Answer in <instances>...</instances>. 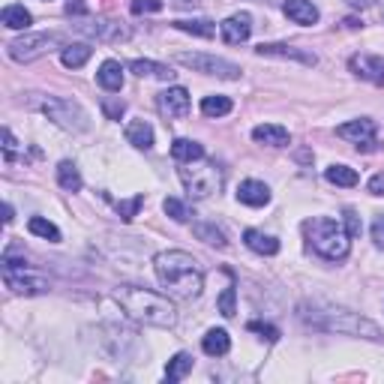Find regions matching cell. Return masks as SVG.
Masks as SVG:
<instances>
[{
	"instance_id": "6da1fadb",
	"label": "cell",
	"mask_w": 384,
	"mask_h": 384,
	"mask_svg": "<svg viewBox=\"0 0 384 384\" xmlns=\"http://www.w3.org/2000/svg\"><path fill=\"white\" fill-rule=\"evenodd\" d=\"M153 267H156V276H160L162 289L175 297H183V301H192L204 289V274L190 252L165 249L153 259Z\"/></svg>"
},
{
	"instance_id": "7a4b0ae2",
	"label": "cell",
	"mask_w": 384,
	"mask_h": 384,
	"mask_svg": "<svg viewBox=\"0 0 384 384\" xmlns=\"http://www.w3.org/2000/svg\"><path fill=\"white\" fill-rule=\"evenodd\" d=\"M118 303L123 306V312L130 318L150 324V327H175L177 321V309L168 301L165 294L145 289V286H120L118 289Z\"/></svg>"
},
{
	"instance_id": "3957f363",
	"label": "cell",
	"mask_w": 384,
	"mask_h": 384,
	"mask_svg": "<svg viewBox=\"0 0 384 384\" xmlns=\"http://www.w3.org/2000/svg\"><path fill=\"white\" fill-rule=\"evenodd\" d=\"M297 316H301L306 324L318 327V331H339V333H351V336L381 339V331L369 318L358 316V312L339 309V306H309V303H301V306H297Z\"/></svg>"
},
{
	"instance_id": "277c9868",
	"label": "cell",
	"mask_w": 384,
	"mask_h": 384,
	"mask_svg": "<svg viewBox=\"0 0 384 384\" xmlns=\"http://www.w3.org/2000/svg\"><path fill=\"white\" fill-rule=\"evenodd\" d=\"M303 232H306L309 247L316 249L321 259H327V261H343L346 255H348V249H351L348 232L336 219H331V217L306 219L303 222Z\"/></svg>"
},
{
	"instance_id": "5b68a950",
	"label": "cell",
	"mask_w": 384,
	"mask_h": 384,
	"mask_svg": "<svg viewBox=\"0 0 384 384\" xmlns=\"http://www.w3.org/2000/svg\"><path fill=\"white\" fill-rule=\"evenodd\" d=\"M195 162H183L187 168H180V180L187 187L190 198H210L213 192L222 190V168L217 162H202V165Z\"/></svg>"
},
{
	"instance_id": "8992f818",
	"label": "cell",
	"mask_w": 384,
	"mask_h": 384,
	"mask_svg": "<svg viewBox=\"0 0 384 384\" xmlns=\"http://www.w3.org/2000/svg\"><path fill=\"white\" fill-rule=\"evenodd\" d=\"M54 48H66V42L61 33H24L19 39L9 42V58L19 61V63H31L36 58H42V54H48Z\"/></svg>"
},
{
	"instance_id": "52a82bcc",
	"label": "cell",
	"mask_w": 384,
	"mask_h": 384,
	"mask_svg": "<svg viewBox=\"0 0 384 384\" xmlns=\"http://www.w3.org/2000/svg\"><path fill=\"white\" fill-rule=\"evenodd\" d=\"M39 108L46 111V115L63 126V130L69 133H84L88 130V115H84V108L76 105V103H69V99H58V96H48V99H39Z\"/></svg>"
},
{
	"instance_id": "ba28073f",
	"label": "cell",
	"mask_w": 384,
	"mask_h": 384,
	"mask_svg": "<svg viewBox=\"0 0 384 384\" xmlns=\"http://www.w3.org/2000/svg\"><path fill=\"white\" fill-rule=\"evenodd\" d=\"M4 282L16 294H46L48 291L46 276L33 274L31 267H24V261H12V259H4Z\"/></svg>"
},
{
	"instance_id": "9c48e42d",
	"label": "cell",
	"mask_w": 384,
	"mask_h": 384,
	"mask_svg": "<svg viewBox=\"0 0 384 384\" xmlns=\"http://www.w3.org/2000/svg\"><path fill=\"white\" fill-rule=\"evenodd\" d=\"M175 61H177L180 66L192 69V73H204V76L229 78V81L240 78V66H237V63H232V61L217 58V54H198V51H195V54H187V51H180Z\"/></svg>"
},
{
	"instance_id": "30bf717a",
	"label": "cell",
	"mask_w": 384,
	"mask_h": 384,
	"mask_svg": "<svg viewBox=\"0 0 384 384\" xmlns=\"http://www.w3.org/2000/svg\"><path fill=\"white\" fill-rule=\"evenodd\" d=\"M259 58H279V61H297L303 66H316L318 58L306 48H297V46H286V42H261L259 48H255Z\"/></svg>"
},
{
	"instance_id": "8fae6325",
	"label": "cell",
	"mask_w": 384,
	"mask_h": 384,
	"mask_svg": "<svg viewBox=\"0 0 384 384\" xmlns=\"http://www.w3.org/2000/svg\"><path fill=\"white\" fill-rule=\"evenodd\" d=\"M336 135L346 138V141H354L358 150H373L375 147V123L369 120V118L348 120L343 126H336Z\"/></svg>"
},
{
	"instance_id": "7c38bea8",
	"label": "cell",
	"mask_w": 384,
	"mask_h": 384,
	"mask_svg": "<svg viewBox=\"0 0 384 384\" xmlns=\"http://www.w3.org/2000/svg\"><path fill=\"white\" fill-rule=\"evenodd\" d=\"M160 111L172 120L187 118L190 115V90L187 88H168L165 93H160Z\"/></svg>"
},
{
	"instance_id": "4fadbf2b",
	"label": "cell",
	"mask_w": 384,
	"mask_h": 384,
	"mask_svg": "<svg viewBox=\"0 0 384 384\" xmlns=\"http://www.w3.org/2000/svg\"><path fill=\"white\" fill-rule=\"evenodd\" d=\"M351 73L381 88L384 84V58H375V54H354L351 58Z\"/></svg>"
},
{
	"instance_id": "5bb4252c",
	"label": "cell",
	"mask_w": 384,
	"mask_h": 384,
	"mask_svg": "<svg viewBox=\"0 0 384 384\" xmlns=\"http://www.w3.org/2000/svg\"><path fill=\"white\" fill-rule=\"evenodd\" d=\"M219 33H222V42H229V46H240V42H247L249 33H252V19L247 12H237V16L225 19L219 24Z\"/></svg>"
},
{
	"instance_id": "9a60e30c",
	"label": "cell",
	"mask_w": 384,
	"mask_h": 384,
	"mask_svg": "<svg viewBox=\"0 0 384 384\" xmlns=\"http://www.w3.org/2000/svg\"><path fill=\"white\" fill-rule=\"evenodd\" d=\"M81 33H88L93 39H103V42H120V39H130V31L118 21H93V24H76Z\"/></svg>"
},
{
	"instance_id": "2e32d148",
	"label": "cell",
	"mask_w": 384,
	"mask_h": 384,
	"mask_svg": "<svg viewBox=\"0 0 384 384\" xmlns=\"http://www.w3.org/2000/svg\"><path fill=\"white\" fill-rule=\"evenodd\" d=\"M237 202L240 204H249V207H264L270 202V190L267 183L261 180H244L237 190Z\"/></svg>"
},
{
	"instance_id": "e0dca14e",
	"label": "cell",
	"mask_w": 384,
	"mask_h": 384,
	"mask_svg": "<svg viewBox=\"0 0 384 384\" xmlns=\"http://www.w3.org/2000/svg\"><path fill=\"white\" fill-rule=\"evenodd\" d=\"M282 12L294 21V24H316L318 21V6L312 0H286Z\"/></svg>"
},
{
	"instance_id": "ac0fdd59",
	"label": "cell",
	"mask_w": 384,
	"mask_h": 384,
	"mask_svg": "<svg viewBox=\"0 0 384 384\" xmlns=\"http://www.w3.org/2000/svg\"><path fill=\"white\" fill-rule=\"evenodd\" d=\"M252 138L259 141V145H270V147H286L291 135L286 126H279V123H261V126H255L252 130Z\"/></svg>"
},
{
	"instance_id": "d6986e66",
	"label": "cell",
	"mask_w": 384,
	"mask_h": 384,
	"mask_svg": "<svg viewBox=\"0 0 384 384\" xmlns=\"http://www.w3.org/2000/svg\"><path fill=\"white\" fill-rule=\"evenodd\" d=\"M126 141L138 150H150L153 147V126L147 120H133L126 123Z\"/></svg>"
},
{
	"instance_id": "ffe728a7",
	"label": "cell",
	"mask_w": 384,
	"mask_h": 384,
	"mask_svg": "<svg viewBox=\"0 0 384 384\" xmlns=\"http://www.w3.org/2000/svg\"><path fill=\"white\" fill-rule=\"evenodd\" d=\"M202 348H204V354H210V358H222V354H229V348H232V336L225 333L222 327H213V331L204 333Z\"/></svg>"
},
{
	"instance_id": "44dd1931",
	"label": "cell",
	"mask_w": 384,
	"mask_h": 384,
	"mask_svg": "<svg viewBox=\"0 0 384 384\" xmlns=\"http://www.w3.org/2000/svg\"><path fill=\"white\" fill-rule=\"evenodd\" d=\"M244 244L252 252H259V255H276L279 252V240L276 237H270L264 232H255V229H247L244 232Z\"/></svg>"
},
{
	"instance_id": "7402d4cb",
	"label": "cell",
	"mask_w": 384,
	"mask_h": 384,
	"mask_svg": "<svg viewBox=\"0 0 384 384\" xmlns=\"http://www.w3.org/2000/svg\"><path fill=\"white\" fill-rule=\"evenodd\" d=\"M96 81L111 93L120 90L123 88V66L118 61H103V66H99V73H96Z\"/></svg>"
},
{
	"instance_id": "603a6c76",
	"label": "cell",
	"mask_w": 384,
	"mask_h": 384,
	"mask_svg": "<svg viewBox=\"0 0 384 384\" xmlns=\"http://www.w3.org/2000/svg\"><path fill=\"white\" fill-rule=\"evenodd\" d=\"M130 73L141 76V78H162V81H172L175 73L168 69L165 63H156V61H133L130 63Z\"/></svg>"
},
{
	"instance_id": "cb8c5ba5",
	"label": "cell",
	"mask_w": 384,
	"mask_h": 384,
	"mask_svg": "<svg viewBox=\"0 0 384 384\" xmlns=\"http://www.w3.org/2000/svg\"><path fill=\"white\" fill-rule=\"evenodd\" d=\"M90 54H93V48L88 46V42H73V46H66L61 51V61H63L66 69H78L90 61Z\"/></svg>"
},
{
	"instance_id": "d4e9b609",
	"label": "cell",
	"mask_w": 384,
	"mask_h": 384,
	"mask_svg": "<svg viewBox=\"0 0 384 384\" xmlns=\"http://www.w3.org/2000/svg\"><path fill=\"white\" fill-rule=\"evenodd\" d=\"M0 21H4L9 31H24V27H31L33 16H31V12H27L24 6L9 4V6H4V12H0Z\"/></svg>"
},
{
	"instance_id": "484cf974",
	"label": "cell",
	"mask_w": 384,
	"mask_h": 384,
	"mask_svg": "<svg viewBox=\"0 0 384 384\" xmlns=\"http://www.w3.org/2000/svg\"><path fill=\"white\" fill-rule=\"evenodd\" d=\"M172 156L177 162H195V160H204V147L192 138H177L172 145Z\"/></svg>"
},
{
	"instance_id": "4316f807",
	"label": "cell",
	"mask_w": 384,
	"mask_h": 384,
	"mask_svg": "<svg viewBox=\"0 0 384 384\" xmlns=\"http://www.w3.org/2000/svg\"><path fill=\"white\" fill-rule=\"evenodd\" d=\"M58 183H61L66 192H78V190H81V175H78L76 162L63 160V162L58 165Z\"/></svg>"
},
{
	"instance_id": "83f0119b",
	"label": "cell",
	"mask_w": 384,
	"mask_h": 384,
	"mask_svg": "<svg viewBox=\"0 0 384 384\" xmlns=\"http://www.w3.org/2000/svg\"><path fill=\"white\" fill-rule=\"evenodd\" d=\"M190 369H192V358H190L187 351H180V354H175V358L168 360V366H165V381L175 384V381H180L183 375H187Z\"/></svg>"
},
{
	"instance_id": "f1b7e54d",
	"label": "cell",
	"mask_w": 384,
	"mask_h": 384,
	"mask_svg": "<svg viewBox=\"0 0 384 384\" xmlns=\"http://www.w3.org/2000/svg\"><path fill=\"white\" fill-rule=\"evenodd\" d=\"M324 177L331 180V183H336V187H358V172L354 168H348V165H331L324 172Z\"/></svg>"
},
{
	"instance_id": "f546056e",
	"label": "cell",
	"mask_w": 384,
	"mask_h": 384,
	"mask_svg": "<svg viewBox=\"0 0 384 384\" xmlns=\"http://www.w3.org/2000/svg\"><path fill=\"white\" fill-rule=\"evenodd\" d=\"M175 27H177V31H183V33L204 36V39H210L213 33H217V24L207 21V19H195V21H175Z\"/></svg>"
},
{
	"instance_id": "4dcf8cb0",
	"label": "cell",
	"mask_w": 384,
	"mask_h": 384,
	"mask_svg": "<svg viewBox=\"0 0 384 384\" xmlns=\"http://www.w3.org/2000/svg\"><path fill=\"white\" fill-rule=\"evenodd\" d=\"M192 234L198 237V240H204V244H210V247H225V234L217 229V225H210V222H198V225H192Z\"/></svg>"
},
{
	"instance_id": "1f68e13d",
	"label": "cell",
	"mask_w": 384,
	"mask_h": 384,
	"mask_svg": "<svg viewBox=\"0 0 384 384\" xmlns=\"http://www.w3.org/2000/svg\"><path fill=\"white\" fill-rule=\"evenodd\" d=\"M202 111L207 118H225L232 111V99L229 96H204L202 99Z\"/></svg>"
},
{
	"instance_id": "d6a6232c",
	"label": "cell",
	"mask_w": 384,
	"mask_h": 384,
	"mask_svg": "<svg viewBox=\"0 0 384 384\" xmlns=\"http://www.w3.org/2000/svg\"><path fill=\"white\" fill-rule=\"evenodd\" d=\"M27 229H31V234H36L42 240H51V244H58V240H61L58 225L48 222V219H42V217H33L31 222H27Z\"/></svg>"
},
{
	"instance_id": "836d02e7",
	"label": "cell",
	"mask_w": 384,
	"mask_h": 384,
	"mask_svg": "<svg viewBox=\"0 0 384 384\" xmlns=\"http://www.w3.org/2000/svg\"><path fill=\"white\" fill-rule=\"evenodd\" d=\"M162 210H165L175 222H187V219H190V207L183 204L180 198H165V202H162Z\"/></svg>"
},
{
	"instance_id": "e575fe53",
	"label": "cell",
	"mask_w": 384,
	"mask_h": 384,
	"mask_svg": "<svg viewBox=\"0 0 384 384\" xmlns=\"http://www.w3.org/2000/svg\"><path fill=\"white\" fill-rule=\"evenodd\" d=\"M145 204V195H135L130 198V202H118V213H120V219L123 222H133L138 217V207Z\"/></svg>"
},
{
	"instance_id": "d590c367",
	"label": "cell",
	"mask_w": 384,
	"mask_h": 384,
	"mask_svg": "<svg viewBox=\"0 0 384 384\" xmlns=\"http://www.w3.org/2000/svg\"><path fill=\"white\" fill-rule=\"evenodd\" d=\"M217 306H219V312H222L225 318L234 316V312H237V309H234V286H229V289L219 294V303H217Z\"/></svg>"
},
{
	"instance_id": "8d00e7d4",
	"label": "cell",
	"mask_w": 384,
	"mask_h": 384,
	"mask_svg": "<svg viewBox=\"0 0 384 384\" xmlns=\"http://www.w3.org/2000/svg\"><path fill=\"white\" fill-rule=\"evenodd\" d=\"M247 327H249L252 333H261V336L267 339V343H276V339H279V331H276L274 324H264V321H249Z\"/></svg>"
},
{
	"instance_id": "74e56055",
	"label": "cell",
	"mask_w": 384,
	"mask_h": 384,
	"mask_svg": "<svg viewBox=\"0 0 384 384\" xmlns=\"http://www.w3.org/2000/svg\"><path fill=\"white\" fill-rule=\"evenodd\" d=\"M130 9H133V16H145V12H160V9H162V0H133Z\"/></svg>"
},
{
	"instance_id": "f35d334b",
	"label": "cell",
	"mask_w": 384,
	"mask_h": 384,
	"mask_svg": "<svg viewBox=\"0 0 384 384\" xmlns=\"http://www.w3.org/2000/svg\"><path fill=\"white\" fill-rule=\"evenodd\" d=\"M343 219H346V232H348V237H358V234H360V229H363V225H360V217H358V213H354L351 207H346V213H343Z\"/></svg>"
},
{
	"instance_id": "ab89813d",
	"label": "cell",
	"mask_w": 384,
	"mask_h": 384,
	"mask_svg": "<svg viewBox=\"0 0 384 384\" xmlns=\"http://www.w3.org/2000/svg\"><path fill=\"white\" fill-rule=\"evenodd\" d=\"M373 244L378 249H384V213H378V217L373 219Z\"/></svg>"
},
{
	"instance_id": "60d3db41",
	"label": "cell",
	"mask_w": 384,
	"mask_h": 384,
	"mask_svg": "<svg viewBox=\"0 0 384 384\" xmlns=\"http://www.w3.org/2000/svg\"><path fill=\"white\" fill-rule=\"evenodd\" d=\"M103 108H105V115L111 118V120H120V115H123V103H111V99H103Z\"/></svg>"
},
{
	"instance_id": "b9f144b4",
	"label": "cell",
	"mask_w": 384,
	"mask_h": 384,
	"mask_svg": "<svg viewBox=\"0 0 384 384\" xmlns=\"http://www.w3.org/2000/svg\"><path fill=\"white\" fill-rule=\"evenodd\" d=\"M373 195H384V172H378V175H373L369 177V187H366Z\"/></svg>"
},
{
	"instance_id": "7bdbcfd3",
	"label": "cell",
	"mask_w": 384,
	"mask_h": 384,
	"mask_svg": "<svg viewBox=\"0 0 384 384\" xmlns=\"http://www.w3.org/2000/svg\"><path fill=\"white\" fill-rule=\"evenodd\" d=\"M88 12V4L84 0H69L66 4V16H84Z\"/></svg>"
},
{
	"instance_id": "ee69618b",
	"label": "cell",
	"mask_w": 384,
	"mask_h": 384,
	"mask_svg": "<svg viewBox=\"0 0 384 384\" xmlns=\"http://www.w3.org/2000/svg\"><path fill=\"white\" fill-rule=\"evenodd\" d=\"M4 150H6V160H12V156H16V138H12L9 130H4Z\"/></svg>"
},
{
	"instance_id": "f6af8a7d",
	"label": "cell",
	"mask_w": 384,
	"mask_h": 384,
	"mask_svg": "<svg viewBox=\"0 0 384 384\" xmlns=\"http://www.w3.org/2000/svg\"><path fill=\"white\" fill-rule=\"evenodd\" d=\"M348 4H351V6H358V9H366L369 4H373V0H348Z\"/></svg>"
},
{
	"instance_id": "bcb514c9",
	"label": "cell",
	"mask_w": 384,
	"mask_h": 384,
	"mask_svg": "<svg viewBox=\"0 0 384 384\" xmlns=\"http://www.w3.org/2000/svg\"><path fill=\"white\" fill-rule=\"evenodd\" d=\"M4 219H6V222H12V207H9V204L4 207Z\"/></svg>"
},
{
	"instance_id": "7dc6e473",
	"label": "cell",
	"mask_w": 384,
	"mask_h": 384,
	"mask_svg": "<svg viewBox=\"0 0 384 384\" xmlns=\"http://www.w3.org/2000/svg\"><path fill=\"white\" fill-rule=\"evenodd\" d=\"M381 16H384V9H381Z\"/></svg>"
}]
</instances>
